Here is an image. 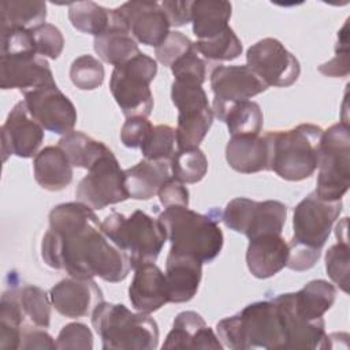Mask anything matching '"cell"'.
Wrapping results in <instances>:
<instances>
[{"mask_svg":"<svg viewBox=\"0 0 350 350\" xmlns=\"http://www.w3.org/2000/svg\"><path fill=\"white\" fill-rule=\"evenodd\" d=\"M42 139L44 129L30 116L25 100L16 103L1 126L3 161L11 154L22 159L36 156Z\"/></svg>","mask_w":350,"mask_h":350,"instance_id":"obj_19","label":"cell"},{"mask_svg":"<svg viewBox=\"0 0 350 350\" xmlns=\"http://www.w3.org/2000/svg\"><path fill=\"white\" fill-rule=\"evenodd\" d=\"M70 78L78 89L93 90L101 86L104 81V67L101 62L92 55H82L72 62Z\"/></svg>","mask_w":350,"mask_h":350,"instance_id":"obj_40","label":"cell"},{"mask_svg":"<svg viewBox=\"0 0 350 350\" xmlns=\"http://www.w3.org/2000/svg\"><path fill=\"white\" fill-rule=\"evenodd\" d=\"M56 347L90 350L93 349L92 331L82 323H70L60 329L56 338Z\"/></svg>","mask_w":350,"mask_h":350,"instance_id":"obj_46","label":"cell"},{"mask_svg":"<svg viewBox=\"0 0 350 350\" xmlns=\"http://www.w3.org/2000/svg\"><path fill=\"white\" fill-rule=\"evenodd\" d=\"M46 265L70 276L118 283L126 279L131 265L103 232L90 206L77 202L56 205L49 212V230L41 243Z\"/></svg>","mask_w":350,"mask_h":350,"instance_id":"obj_1","label":"cell"},{"mask_svg":"<svg viewBox=\"0 0 350 350\" xmlns=\"http://www.w3.org/2000/svg\"><path fill=\"white\" fill-rule=\"evenodd\" d=\"M157 219L171 242V253L190 256L204 264L221 252L224 237L215 219L186 206L164 208Z\"/></svg>","mask_w":350,"mask_h":350,"instance_id":"obj_2","label":"cell"},{"mask_svg":"<svg viewBox=\"0 0 350 350\" xmlns=\"http://www.w3.org/2000/svg\"><path fill=\"white\" fill-rule=\"evenodd\" d=\"M161 7L168 18L170 26L179 27L191 22V1H178V0H164Z\"/></svg>","mask_w":350,"mask_h":350,"instance_id":"obj_51","label":"cell"},{"mask_svg":"<svg viewBox=\"0 0 350 350\" xmlns=\"http://www.w3.org/2000/svg\"><path fill=\"white\" fill-rule=\"evenodd\" d=\"M21 309L33 325L48 328L51 324V298L46 293L37 286H25L16 288Z\"/></svg>","mask_w":350,"mask_h":350,"instance_id":"obj_37","label":"cell"},{"mask_svg":"<svg viewBox=\"0 0 350 350\" xmlns=\"http://www.w3.org/2000/svg\"><path fill=\"white\" fill-rule=\"evenodd\" d=\"M213 113L223 112L238 101H246L267 90V85L247 66H217L211 72Z\"/></svg>","mask_w":350,"mask_h":350,"instance_id":"obj_16","label":"cell"},{"mask_svg":"<svg viewBox=\"0 0 350 350\" xmlns=\"http://www.w3.org/2000/svg\"><path fill=\"white\" fill-rule=\"evenodd\" d=\"M93 46L103 62L115 67L129 62L141 52L129 30L112 21L101 34L94 37Z\"/></svg>","mask_w":350,"mask_h":350,"instance_id":"obj_28","label":"cell"},{"mask_svg":"<svg viewBox=\"0 0 350 350\" xmlns=\"http://www.w3.org/2000/svg\"><path fill=\"white\" fill-rule=\"evenodd\" d=\"M288 258V243L282 234H265L249 239L246 264L250 273L258 279H268L282 271Z\"/></svg>","mask_w":350,"mask_h":350,"instance_id":"obj_23","label":"cell"},{"mask_svg":"<svg viewBox=\"0 0 350 350\" xmlns=\"http://www.w3.org/2000/svg\"><path fill=\"white\" fill-rule=\"evenodd\" d=\"M159 198L164 208L172 206H189V190L175 178H168L159 190Z\"/></svg>","mask_w":350,"mask_h":350,"instance_id":"obj_48","label":"cell"},{"mask_svg":"<svg viewBox=\"0 0 350 350\" xmlns=\"http://www.w3.org/2000/svg\"><path fill=\"white\" fill-rule=\"evenodd\" d=\"M0 14L1 30H30L45 23L46 4L40 0H5L0 3Z\"/></svg>","mask_w":350,"mask_h":350,"instance_id":"obj_31","label":"cell"},{"mask_svg":"<svg viewBox=\"0 0 350 350\" xmlns=\"http://www.w3.org/2000/svg\"><path fill=\"white\" fill-rule=\"evenodd\" d=\"M129 298L131 306L144 313L156 312L170 302L165 275L154 262H146L135 268L129 287Z\"/></svg>","mask_w":350,"mask_h":350,"instance_id":"obj_21","label":"cell"},{"mask_svg":"<svg viewBox=\"0 0 350 350\" xmlns=\"http://www.w3.org/2000/svg\"><path fill=\"white\" fill-rule=\"evenodd\" d=\"M105 237L129 258L133 269L154 262L167 241V234L159 219L135 211L130 216L111 212L103 221Z\"/></svg>","mask_w":350,"mask_h":350,"instance_id":"obj_6","label":"cell"},{"mask_svg":"<svg viewBox=\"0 0 350 350\" xmlns=\"http://www.w3.org/2000/svg\"><path fill=\"white\" fill-rule=\"evenodd\" d=\"M25 96L30 116L53 134L66 135L77 123V109L71 100L56 86H42Z\"/></svg>","mask_w":350,"mask_h":350,"instance_id":"obj_15","label":"cell"},{"mask_svg":"<svg viewBox=\"0 0 350 350\" xmlns=\"http://www.w3.org/2000/svg\"><path fill=\"white\" fill-rule=\"evenodd\" d=\"M349 242L338 241L325 253V269L329 279L345 293L349 291Z\"/></svg>","mask_w":350,"mask_h":350,"instance_id":"obj_41","label":"cell"},{"mask_svg":"<svg viewBox=\"0 0 350 350\" xmlns=\"http://www.w3.org/2000/svg\"><path fill=\"white\" fill-rule=\"evenodd\" d=\"M191 49L193 42L187 36L180 31H170L165 40L157 48H154V53L161 64L171 67L179 57H182Z\"/></svg>","mask_w":350,"mask_h":350,"instance_id":"obj_44","label":"cell"},{"mask_svg":"<svg viewBox=\"0 0 350 350\" xmlns=\"http://www.w3.org/2000/svg\"><path fill=\"white\" fill-rule=\"evenodd\" d=\"M77 201L92 209H104L108 205L130 198L124 182V171L109 149L89 170L77 189Z\"/></svg>","mask_w":350,"mask_h":350,"instance_id":"obj_11","label":"cell"},{"mask_svg":"<svg viewBox=\"0 0 350 350\" xmlns=\"http://www.w3.org/2000/svg\"><path fill=\"white\" fill-rule=\"evenodd\" d=\"M153 124L142 116H131L123 123L120 130V139L127 148H141L144 141L152 131Z\"/></svg>","mask_w":350,"mask_h":350,"instance_id":"obj_47","label":"cell"},{"mask_svg":"<svg viewBox=\"0 0 350 350\" xmlns=\"http://www.w3.org/2000/svg\"><path fill=\"white\" fill-rule=\"evenodd\" d=\"M92 325L104 350H153L159 343V327L149 313H133L122 304L100 302Z\"/></svg>","mask_w":350,"mask_h":350,"instance_id":"obj_4","label":"cell"},{"mask_svg":"<svg viewBox=\"0 0 350 350\" xmlns=\"http://www.w3.org/2000/svg\"><path fill=\"white\" fill-rule=\"evenodd\" d=\"M231 4L223 0L191 1L193 33L197 40H209L228 27Z\"/></svg>","mask_w":350,"mask_h":350,"instance_id":"obj_29","label":"cell"},{"mask_svg":"<svg viewBox=\"0 0 350 350\" xmlns=\"http://www.w3.org/2000/svg\"><path fill=\"white\" fill-rule=\"evenodd\" d=\"M68 19L77 30L96 37L109 26L111 10L94 1H74L68 4Z\"/></svg>","mask_w":350,"mask_h":350,"instance_id":"obj_35","label":"cell"},{"mask_svg":"<svg viewBox=\"0 0 350 350\" xmlns=\"http://www.w3.org/2000/svg\"><path fill=\"white\" fill-rule=\"evenodd\" d=\"M111 21L129 30L137 42L157 48L170 34V22L156 1H127L111 10Z\"/></svg>","mask_w":350,"mask_h":350,"instance_id":"obj_14","label":"cell"},{"mask_svg":"<svg viewBox=\"0 0 350 350\" xmlns=\"http://www.w3.org/2000/svg\"><path fill=\"white\" fill-rule=\"evenodd\" d=\"M171 98L179 112L175 129L178 149L198 148L211 129L215 115L202 85L174 81Z\"/></svg>","mask_w":350,"mask_h":350,"instance_id":"obj_9","label":"cell"},{"mask_svg":"<svg viewBox=\"0 0 350 350\" xmlns=\"http://www.w3.org/2000/svg\"><path fill=\"white\" fill-rule=\"evenodd\" d=\"M174 81H180V82H190V83H197L202 85L205 82L206 77V64L205 62L197 55V51L193 49L179 57L171 67Z\"/></svg>","mask_w":350,"mask_h":350,"instance_id":"obj_43","label":"cell"},{"mask_svg":"<svg viewBox=\"0 0 350 350\" xmlns=\"http://www.w3.org/2000/svg\"><path fill=\"white\" fill-rule=\"evenodd\" d=\"M171 172L182 183H197L208 171V160L200 148L178 149L171 161Z\"/></svg>","mask_w":350,"mask_h":350,"instance_id":"obj_36","label":"cell"},{"mask_svg":"<svg viewBox=\"0 0 350 350\" xmlns=\"http://www.w3.org/2000/svg\"><path fill=\"white\" fill-rule=\"evenodd\" d=\"M321 134L323 129L312 123L267 133L268 170L284 180L299 182L309 178L317 170Z\"/></svg>","mask_w":350,"mask_h":350,"instance_id":"obj_3","label":"cell"},{"mask_svg":"<svg viewBox=\"0 0 350 350\" xmlns=\"http://www.w3.org/2000/svg\"><path fill=\"white\" fill-rule=\"evenodd\" d=\"M59 146L64 150L72 167L86 170H89L104 153L109 150V148L103 142L74 130L60 138Z\"/></svg>","mask_w":350,"mask_h":350,"instance_id":"obj_32","label":"cell"},{"mask_svg":"<svg viewBox=\"0 0 350 350\" xmlns=\"http://www.w3.org/2000/svg\"><path fill=\"white\" fill-rule=\"evenodd\" d=\"M201 276V261L190 256L170 252L165 262V279L170 302L182 304L190 301L197 294Z\"/></svg>","mask_w":350,"mask_h":350,"instance_id":"obj_24","label":"cell"},{"mask_svg":"<svg viewBox=\"0 0 350 350\" xmlns=\"http://www.w3.org/2000/svg\"><path fill=\"white\" fill-rule=\"evenodd\" d=\"M33 170L36 182L49 191L63 190L72 180V165L59 145L41 149L34 156Z\"/></svg>","mask_w":350,"mask_h":350,"instance_id":"obj_26","label":"cell"},{"mask_svg":"<svg viewBox=\"0 0 350 350\" xmlns=\"http://www.w3.org/2000/svg\"><path fill=\"white\" fill-rule=\"evenodd\" d=\"M25 320L16 288L5 291L0 302V349H19Z\"/></svg>","mask_w":350,"mask_h":350,"instance_id":"obj_33","label":"cell"},{"mask_svg":"<svg viewBox=\"0 0 350 350\" xmlns=\"http://www.w3.org/2000/svg\"><path fill=\"white\" fill-rule=\"evenodd\" d=\"M49 298L55 310L70 319L92 314L93 309L104 301L103 291L93 279L74 276L56 283L51 288Z\"/></svg>","mask_w":350,"mask_h":350,"instance_id":"obj_20","label":"cell"},{"mask_svg":"<svg viewBox=\"0 0 350 350\" xmlns=\"http://www.w3.org/2000/svg\"><path fill=\"white\" fill-rule=\"evenodd\" d=\"M347 22L338 31V42L335 46V56L319 66V71L327 77L338 78L349 74V37H347Z\"/></svg>","mask_w":350,"mask_h":350,"instance_id":"obj_45","label":"cell"},{"mask_svg":"<svg viewBox=\"0 0 350 350\" xmlns=\"http://www.w3.org/2000/svg\"><path fill=\"white\" fill-rule=\"evenodd\" d=\"M320 254H321L320 250H313L290 241L288 258H287L286 267L297 272L306 271L316 264V261L320 258Z\"/></svg>","mask_w":350,"mask_h":350,"instance_id":"obj_49","label":"cell"},{"mask_svg":"<svg viewBox=\"0 0 350 350\" xmlns=\"http://www.w3.org/2000/svg\"><path fill=\"white\" fill-rule=\"evenodd\" d=\"M156 74V60L142 52L113 68L109 90L124 116L146 118L152 113L153 94L149 86Z\"/></svg>","mask_w":350,"mask_h":350,"instance_id":"obj_8","label":"cell"},{"mask_svg":"<svg viewBox=\"0 0 350 350\" xmlns=\"http://www.w3.org/2000/svg\"><path fill=\"white\" fill-rule=\"evenodd\" d=\"M193 46L208 60H234L242 53V42L230 26L213 38L197 40Z\"/></svg>","mask_w":350,"mask_h":350,"instance_id":"obj_38","label":"cell"},{"mask_svg":"<svg viewBox=\"0 0 350 350\" xmlns=\"http://www.w3.org/2000/svg\"><path fill=\"white\" fill-rule=\"evenodd\" d=\"M286 217L287 206L280 201L238 197L226 205L221 220L228 228L253 239L265 234H282Z\"/></svg>","mask_w":350,"mask_h":350,"instance_id":"obj_10","label":"cell"},{"mask_svg":"<svg viewBox=\"0 0 350 350\" xmlns=\"http://www.w3.org/2000/svg\"><path fill=\"white\" fill-rule=\"evenodd\" d=\"M288 294L298 314L308 320H317L323 319V314L332 306L336 288L327 280L316 279L306 283L299 291Z\"/></svg>","mask_w":350,"mask_h":350,"instance_id":"obj_30","label":"cell"},{"mask_svg":"<svg viewBox=\"0 0 350 350\" xmlns=\"http://www.w3.org/2000/svg\"><path fill=\"white\" fill-rule=\"evenodd\" d=\"M219 120H223L232 135H257L264 123L262 112L256 101L246 100L230 105Z\"/></svg>","mask_w":350,"mask_h":350,"instance_id":"obj_34","label":"cell"},{"mask_svg":"<svg viewBox=\"0 0 350 350\" xmlns=\"http://www.w3.org/2000/svg\"><path fill=\"white\" fill-rule=\"evenodd\" d=\"M56 85L48 62L34 53L0 55V88L18 89L23 94L42 86Z\"/></svg>","mask_w":350,"mask_h":350,"instance_id":"obj_17","label":"cell"},{"mask_svg":"<svg viewBox=\"0 0 350 350\" xmlns=\"http://www.w3.org/2000/svg\"><path fill=\"white\" fill-rule=\"evenodd\" d=\"M278 310L284 336V349H329L331 338L325 332L324 319L308 320L297 313L290 294L271 299Z\"/></svg>","mask_w":350,"mask_h":350,"instance_id":"obj_18","label":"cell"},{"mask_svg":"<svg viewBox=\"0 0 350 350\" xmlns=\"http://www.w3.org/2000/svg\"><path fill=\"white\" fill-rule=\"evenodd\" d=\"M170 161L141 160L124 170V182L130 198L149 200L154 197L161 185L170 178Z\"/></svg>","mask_w":350,"mask_h":350,"instance_id":"obj_27","label":"cell"},{"mask_svg":"<svg viewBox=\"0 0 350 350\" xmlns=\"http://www.w3.org/2000/svg\"><path fill=\"white\" fill-rule=\"evenodd\" d=\"M29 31L37 55L49 59H57L60 56L64 46V38L55 25L42 23Z\"/></svg>","mask_w":350,"mask_h":350,"instance_id":"obj_42","label":"cell"},{"mask_svg":"<svg viewBox=\"0 0 350 350\" xmlns=\"http://www.w3.org/2000/svg\"><path fill=\"white\" fill-rule=\"evenodd\" d=\"M246 63L267 86H291L301 72L297 57L279 40L271 37L257 41L247 49Z\"/></svg>","mask_w":350,"mask_h":350,"instance_id":"obj_13","label":"cell"},{"mask_svg":"<svg viewBox=\"0 0 350 350\" xmlns=\"http://www.w3.org/2000/svg\"><path fill=\"white\" fill-rule=\"evenodd\" d=\"M175 129L168 124L153 126L148 138L141 145L144 159L153 161H171L175 150Z\"/></svg>","mask_w":350,"mask_h":350,"instance_id":"obj_39","label":"cell"},{"mask_svg":"<svg viewBox=\"0 0 350 350\" xmlns=\"http://www.w3.org/2000/svg\"><path fill=\"white\" fill-rule=\"evenodd\" d=\"M228 165L241 174H254L268 170V142L265 137L232 135L226 146Z\"/></svg>","mask_w":350,"mask_h":350,"instance_id":"obj_25","label":"cell"},{"mask_svg":"<svg viewBox=\"0 0 350 350\" xmlns=\"http://www.w3.org/2000/svg\"><path fill=\"white\" fill-rule=\"evenodd\" d=\"M340 212L342 200L325 201L312 191L294 208L291 241L321 252Z\"/></svg>","mask_w":350,"mask_h":350,"instance_id":"obj_12","label":"cell"},{"mask_svg":"<svg viewBox=\"0 0 350 350\" xmlns=\"http://www.w3.org/2000/svg\"><path fill=\"white\" fill-rule=\"evenodd\" d=\"M217 336L232 350L284 349V336L276 306L272 301H258L239 313L220 320Z\"/></svg>","mask_w":350,"mask_h":350,"instance_id":"obj_5","label":"cell"},{"mask_svg":"<svg viewBox=\"0 0 350 350\" xmlns=\"http://www.w3.org/2000/svg\"><path fill=\"white\" fill-rule=\"evenodd\" d=\"M163 349H213L221 350L223 345L219 336L205 320L193 310L180 312L168 332Z\"/></svg>","mask_w":350,"mask_h":350,"instance_id":"obj_22","label":"cell"},{"mask_svg":"<svg viewBox=\"0 0 350 350\" xmlns=\"http://www.w3.org/2000/svg\"><path fill=\"white\" fill-rule=\"evenodd\" d=\"M19 349L31 350V349H57V347H56V340H53V338L44 329H40V327L37 328L25 327L22 328Z\"/></svg>","mask_w":350,"mask_h":350,"instance_id":"obj_50","label":"cell"},{"mask_svg":"<svg viewBox=\"0 0 350 350\" xmlns=\"http://www.w3.org/2000/svg\"><path fill=\"white\" fill-rule=\"evenodd\" d=\"M314 193L325 201L342 200L350 186V131L339 122L323 131Z\"/></svg>","mask_w":350,"mask_h":350,"instance_id":"obj_7","label":"cell"}]
</instances>
